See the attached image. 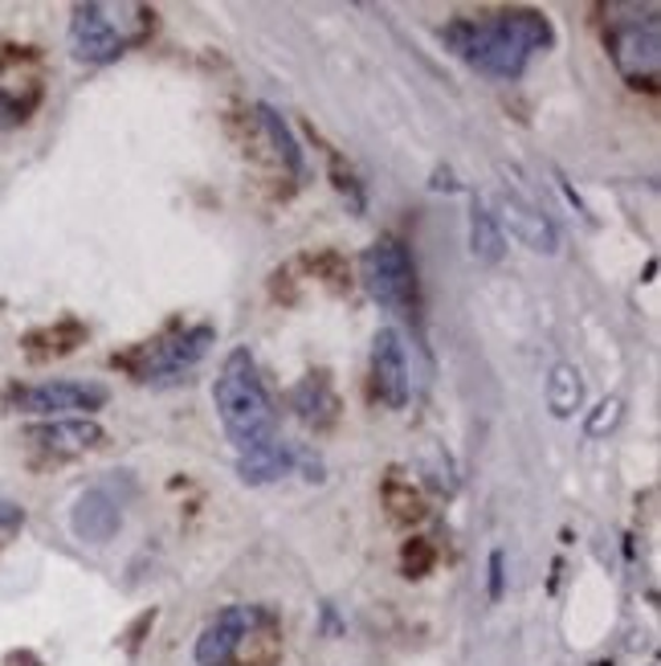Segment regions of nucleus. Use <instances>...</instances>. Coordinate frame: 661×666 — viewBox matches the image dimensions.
<instances>
[{"label": "nucleus", "mask_w": 661, "mask_h": 666, "mask_svg": "<svg viewBox=\"0 0 661 666\" xmlns=\"http://www.w3.org/2000/svg\"><path fill=\"white\" fill-rule=\"evenodd\" d=\"M441 42L453 58L474 66L477 74L515 82V78H523L535 54L555 46V30L547 13H539V9H503L482 21L474 16L449 21Z\"/></svg>", "instance_id": "f257e3e1"}, {"label": "nucleus", "mask_w": 661, "mask_h": 666, "mask_svg": "<svg viewBox=\"0 0 661 666\" xmlns=\"http://www.w3.org/2000/svg\"><path fill=\"white\" fill-rule=\"evenodd\" d=\"M213 405L216 418L225 425L229 442L237 454H253V449L278 442V409L274 397L265 393L258 364L246 348H233L213 385Z\"/></svg>", "instance_id": "f03ea898"}, {"label": "nucleus", "mask_w": 661, "mask_h": 666, "mask_svg": "<svg viewBox=\"0 0 661 666\" xmlns=\"http://www.w3.org/2000/svg\"><path fill=\"white\" fill-rule=\"evenodd\" d=\"M359 279L368 295L388 311H413L416 307V266L409 249L397 237H380L364 249L359 258Z\"/></svg>", "instance_id": "7ed1b4c3"}, {"label": "nucleus", "mask_w": 661, "mask_h": 666, "mask_svg": "<svg viewBox=\"0 0 661 666\" xmlns=\"http://www.w3.org/2000/svg\"><path fill=\"white\" fill-rule=\"evenodd\" d=\"M16 413H33V418H91L110 401L107 385L94 381H46V385H25L9 393Z\"/></svg>", "instance_id": "20e7f679"}, {"label": "nucleus", "mask_w": 661, "mask_h": 666, "mask_svg": "<svg viewBox=\"0 0 661 666\" xmlns=\"http://www.w3.org/2000/svg\"><path fill=\"white\" fill-rule=\"evenodd\" d=\"M135 46V37L123 30V21H115L110 4H78L70 13V54L86 66H107L123 58Z\"/></svg>", "instance_id": "39448f33"}, {"label": "nucleus", "mask_w": 661, "mask_h": 666, "mask_svg": "<svg viewBox=\"0 0 661 666\" xmlns=\"http://www.w3.org/2000/svg\"><path fill=\"white\" fill-rule=\"evenodd\" d=\"M265 621H270V609H262V605L221 609L197 638V666H237L241 646L249 642V634L262 630Z\"/></svg>", "instance_id": "423d86ee"}, {"label": "nucleus", "mask_w": 661, "mask_h": 666, "mask_svg": "<svg viewBox=\"0 0 661 666\" xmlns=\"http://www.w3.org/2000/svg\"><path fill=\"white\" fill-rule=\"evenodd\" d=\"M609 54H613L616 74L625 78L629 86H646L653 91L658 86V70H661V33H658V16H649L646 25L641 21H625L609 33Z\"/></svg>", "instance_id": "0eeeda50"}, {"label": "nucleus", "mask_w": 661, "mask_h": 666, "mask_svg": "<svg viewBox=\"0 0 661 666\" xmlns=\"http://www.w3.org/2000/svg\"><path fill=\"white\" fill-rule=\"evenodd\" d=\"M216 331L209 324L185 327L172 340H155L152 348H143V364L135 369V381H180L185 372H192L204 360V352L213 348Z\"/></svg>", "instance_id": "6e6552de"}, {"label": "nucleus", "mask_w": 661, "mask_h": 666, "mask_svg": "<svg viewBox=\"0 0 661 666\" xmlns=\"http://www.w3.org/2000/svg\"><path fill=\"white\" fill-rule=\"evenodd\" d=\"M371 385H376V397L388 405V409H404L409 397H413V372H409V352L392 327L376 331L371 340Z\"/></svg>", "instance_id": "1a4fd4ad"}, {"label": "nucleus", "mask_w": 661, "mask_h": 666, "mask_svg": "<svg viewBox=\"0 0 661 666\" xmlns=\"http://www.w3.org/2000/svg\"><path fill=\"white\" fill-rule=\"evenodd\" d=\"M494 221H498V230H510V237L531 249V254H555L559 249V233H555L552 218L539 205L527 201V197H519V192H503L498 197Z\"/></svg>", "instance_id": "9d476101"}, {"label": "nucleus", "mask_w": 661, "mask_h": 666, "mask_svg": "<svg viewBox=\"0 0 661 666\" xmlns=\"http://www.w3.org/2000/svg\"><path fill=\"white\" fill-rule=\"evenodd\" d=\"M70 527L82 544H107L115 540V531L123 527V507L110 495V487H91L74 499L70 507Z\"/></svg>", "instance_id": "9b49d317"}, {"label": "nucleus", "mask_w": 661, "mask_h": 666, "mask_svg": "<svg viewBox=\"0 0 661 666\" xmlns=\"http://www.w3.org/2000/svg\"><path fill=\"white\" fill-rule=\"evenodd\" d=\"M25 437L37 449H49V454H86V449H98L107 442V430L91 418H54L42 421V425H29Z\"/></svg>", "instance_id": "f8f14e48"}, {"label": "nucleus", "mask_w": 661, "mask_h": 666, "mask_svg": "<svg viewBox=\"0 0 661 666\" xmlns=\"http://www.w3.org/2000/svg\"><path fill=\"white\" fill-rule=\"evenodd\" d=\"M291 405L294 413L310 425H327V421L335 418V393H331V381H327V372H310L303 385L291 393Z\"/></svg>", "instance_id": "ddd939ff"}, {"label": "nucleus", "mask_w": 661, "mask_h": 666, "mask_svg": "<svg viewBox=\"0 0 661 666\" xmlns=\"http://www.w3.org/2000/svg\"><path fill=\"white\" fill-rule=\"evenodd\" d=\"M503 230L494 221V209L482 197H474V209H470V254H474L482 266L503 262Z\"/></svg>", "instance_id": "4468645a"}, {"label": "nucleus", "mask_w": 661, "mask_h": 666, "mask_svg": "<svg viewBox=\"0 0 661 666\" xmlns=\"http://www.w3.org/2000/svg\"><path fill=\"white\" fill-rule=\"evenodd\" d=\"M547 409L555 418H576L585 409V376L576 364H555L547 376Z\"/></svg>", "instance_id": "2eb2a0df"}, {"label": "nucleus", "mask_w": 661, "mask_h": 666, "mask_svg": "<svg viewBox=\"0 0 661 666\" xmlns=\"http://www.w3.org/2000/svg\"><path fill=\"white\" fill-rule=\"evenodd\" d=\"M237 470L241 479L262 487V482H278L282 475H291V449L282 442H270V446L253 449V454H237Z\"/></svg>", "instance_id": "dca6fc26"}, {"label": "nucleus", "mask_w": 661, "mask_h": 666, "mask_svg": "<svg viewBox=\"0 0 661 666\" xmlns=\"http://www.w3.org/2000/svg\"><path fill=\"white\" fill-rule=\"evenodd\" d=\"M86 340V327L74 324V319H66L58 327H46V331H33L25 336V352L37 360H49V357H66V352H74L78 343Z\"/></svg>", "instance_id": "f3484780"}, {"label": "nucleus", "mask_w": 661, "mask_h": 666, "mask_svg": "<svg viewBox=\"0 0 661 666\" xmlns=\"http://www.w3.org/2000/svg\"><path fill=\"white\" fill-rule=\"evenodd\" d=\"M258 124H262V131L270 136V143H274L278 160L286 164V172L291 176H303V148H298V140H294V131L286 127V119L278 115L274 107H258Z\"/></svg>", "instance_id": "a211bd4d"}, {"label": "nucleus", "mask_w": 661, "mask_h": 666, "mask_svg": "<svg viewBox=\"0 0 661 666\" xmlns=\"http://www.w3.org/2000/svg\"><path fill=\"white\" fill-rule=\"evenodd\" d=\"M37 103H42V94H16L0 82V131H13L25 124Z\"/></svg>", "instance_id": "6ab92c4d"}, {"label": "nucleus", "mask_w": 661, "mask_h": 666, "mask_svg": "<svg viewBox=\"0 0 661 666\" xmlns=\"http://www.w3.org/2000/svg\"><path fill=\"white\" fill-rule=\"evenodd\" d=\"M616 421H621V401H616V397H609V401H600V409L588 418V434H592V437L604 434V430H613Z\"/></svg>", "instance_id": "aec40b11"}, {"label": "nucleus", "mask_w": 661, "mask_h": 666, "mask_svg": "<svg viewBox=\"0 0 661 666\" xmlns=\"http://www.w3.org/2000/svg\"><path fill=\"white\" fill-rule=\"evenodd\" d=\"M21 524H25V512L16 507L13 499H0V536H13Z\"/></svg>", "instance_id": "412c9836"}, {"label": "nucleus", "mask_w": 661, "mask_h": 666, "mask_svg": "<svg viewBox=\"0 0 661 666\" xmlns=\"http://www.w3.org/2000/svg\"><path fill=\"white\" fill-rule=\"evenodd\" d=\"M503 597V552H491V601Z\"/></svg>", "instance_id": "4be33fe9"}]
</instances>
